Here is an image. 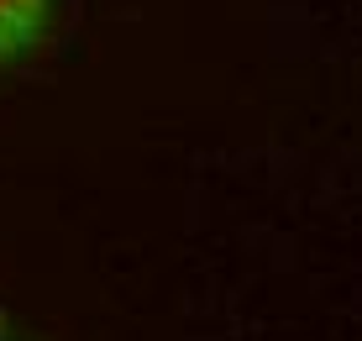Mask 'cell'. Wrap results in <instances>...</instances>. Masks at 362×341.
Returning <instances> with one entry per match:
<instances>
[{"label":"cell","mask_w":362,"mask_h":341,"mask_svg":"<svg viewBox=\"0 0 362 341\" xmlns=\"http://www.w3.org/2000/svg\"><path fill=\"white\" fill-rule=\"evenodd\" d=\"M47 21V0H0V63L27 53Z\"/></svg>","instance_id":"cell-1"}]
</instances>
